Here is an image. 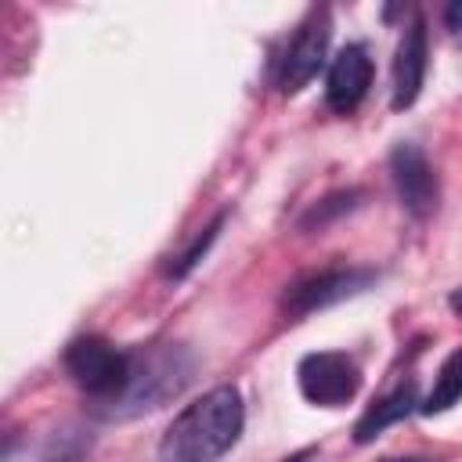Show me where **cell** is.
I'll list each match as a JSON object with an SVG mask.
<instances>
[{
    "mask_svg": "<svg viewBox=\"0 0 462 462\" xmlns=\"http://www.w3.org/2000/svg\"><path fill=\"white\" fill-rule=\"evenodd\" d=\"M245 426V401L238 386L224 383L180 408L159 440V462H217L227 455Z\"/></svg>",
    "mask_w": 462,
    "mask_h": 462,
    "instance_id": "1",
    "label": "cell"
},
{
    "mask_svg": "<svg viewBox=\"0 0 462 462\" xmlns=\"http://www.w3.org/2000/svg\"><path fill=\"white\" fill-rule=\"evenodd\" d=\"M354 199H361V191H336V195H328L325 202H318V206L303 217V227H325L332 217H339V213L354 209V206H357Z\"/></svg>",
    "mask_w": 462,
    "mask_h": 462,
    "instance_id": "13",
    "label": "cell"
},
{
    "mask_svg": "<svg viewBox=\"0 0 462 462\" xmlns=\"http://www.w3.org/2000/svg\"><path fill=\"white\" fill-rule=\"evenodd\" d=\"M296 383L310 404L339 408V404L354 401V393L361 390V368L343 350H314L300 361Z\"/></svg>",
    "mask_w": 462,
    "mask_h": 462,
    "instance_id": "5",
    "label": "cell"
},
{
    "mask_svg": "<svg viewBox=\"0 0 462 462\" xmlns=\"http://www.w3.org/2000/svg\"><path fill=\"white\" fill-rule=\"evenodd\" d=\"M444 25H448V29H451V36L462 43V0L448 4V11H444Z\"/></svg>",
    "mask_w": 462,
    "mask_h": 462,
    "instance_id": "14",
    "label": "cell"
},
{
    "mask_svg": "<svg viewBox=\"0 0 462 462\" xmlns=\"http://www.w3.org/2000/svg\"><path fill=\"white\" fill-rule=\"evenodd\" d=\"M191 354L184 346H155L148 354L130 357V379L126 390L108 404L112 419H130L141 411L159 408L162 401L177 397L191 379Z\"/></svg>",
    "mask_w": 462,
    "mask_h": 462,
    "instance_id": "2",
    "label": "cell"
},
{
    "mask_svg": "<svg viewBox=\"0 0 462 462\" xmlns=\"http://www.w3.org/2000/svg\"><path fill=\"white\" fill-rule=\"evenodd\" d=\"M379 274L372 267H325V271H310L303 278H296L285 296H282V310L289 318H303L314 314L321 307H332L346 296L365 292Z\"/></svg>",
    "mask_w": 462,
    "mask_h": 462,
    "instance_id": "4",
    "label": "cell"
},
{
    "mask_svg": "<svg viewBox=\"0 0 462 462\" xmlns=\"http://www.w3.org/2000/svg\"><path fill=\"white\" fill-rule=\"evenodd\" d=\"M65 368L76 379V386L101 404H112L130 379V354L116 350L101 336H79L65 346Z\"/></svg>",
    "mask_w": 462,
    "mask_h": 462,
    "instance_id": "3",
    "label": "cell"
},
{
    "mask_svg": "<svg viewBox=\"0 0 462 462\" xmlns=\"http://www.w3.org/2000/svg\"><path fill=\"white\" fill-rule=\"evenodd\" d=\"M325 51H328V11H310V18L296 29V36L282 58V72H278L282 94L303 90L318 76Z\"/></svg>",
    "mask_w": 462,
    "mask_h": 462,
    "instance_id": "7",
    "label": "cell"
},
{
    "mask_svg": "<svg viewBox=\"0 0 462 462\" xmlns=\"http://www.w3.org/2000/svg\"><path fill=\"white\" fill-rule=\"evenodd\" d=\"M411 408H415V386L404 383V386H397L393 393H386L383 401H375V404L357 419V426H354V440H357V444L375 440L386 426H393L397 419H404Z\"/></svg>",
    "mask_w": 462,
    "mask_h": 462,
    "instance_id": "10",
    "label": "cell"
},
{
    "mask_svg": "<svg viewBox=\"0 0 462 462\" xmlns=\"http://www.w3.org/2000/svg\"><path fill=\"white\" fill-rule=\"evenodd\" d=\"M390 177H393L401 206L415 220H426L437 209V173H433V166H430V159L422 155L419 144L404 141L390 152Z\"/></svg>",
    "mask_w": 462,
    "mask_h": 462,
    "instance_id": "6",
    "label": "cell"
},
{
    "mask_svg": "<svg viewBox=\"0 0 462 462\" xmlns=\"http://www.w3.org/2000/svg\"><path fill=\"white\" fill-rule=\"evenodd\" d=\"M451 310L462 318V289H455V292H451Z\"/></svg>",
    "mask_w": 462,
    "mask_h": 462,
    "instance_id": "15",
    "label": "cell"
},
{
    "mask_svg": "<svg viewBox=\"0 0 462 462\" xmlns=\"http://www.w3.org/2000/svg\"><path fill=\"white\" fill-rule=\"evenodd\" d=\"M368 87H372V58L361 43H346L328 65V79H325L328 108L339 112V116L354 112L365 101Z\"/></svg>",
    "mask_w": 462,
    "mask_h": 462,
    "instance_id": "9",
    "label": "cell"
},
{
    "mask_svg": "<svg viewBox=\"0 0 462 462\" xmlns=\"http://www.w3.org/2000/svg\"><path fill=\"white\" fill-rule=\"evenodd\" d=\"M426 58H430V40H426V22L422 18H411L401 32V43L393 51V72H390V83H393V94H390V108L393 112H404L419 101L422 94V79H426Z\"/></svg>",
    "mask_w": 462,
    "mask_h": 462,
    "instance_id": "8",
    "label": "cell"
},
{
    "mask_svg": "<svg viewBox=\"0 0 462 462\" xmlns=\"http://www.w3.org/2000/svg\"><path fill=\"white\" fill-rule=\"evenodd\" d=\"M310 458V448H303V451H296L292 458H282V462H307Z\"/></svg>",
    "mask_w": 462,
    "mask_h": 462,
    "instance_id": "16",
    "label": "cell"
},
{
    "mask_svg": "<svg viewBox=\"0 0 462 462\" xmlns=\"http://www.w3.org/2000/svg\"><path fill=\"white\" fill-rule=\"evenodd\" d=\"M220 227H224V213H217V217H213V220H209L195 238H191V245H188V249L170 263V278H188V271H191V267L209 253V245L217 242V231H220Z\"/></svg>",
    "mask_w": 462,
    "mask_h": 462,
    "instance_id": "12",
    "label": "cell"
},
{
    "mask_svg": "<svg viewBox=\"0 0 462 462\" xmlns=\"http://www.w3.org/2000/svg\"><path fill=\"white\" fill-rule=\"evenodd\" d=\"M458 397H462V346L444 357V365L437 368L433 386H430V393L419 408H422V415H440L451 404H458Z\"/></svg>",
    "mask_w": 462,
    "mask_h": 462,
    "instance_id": "11",
    "label": "cell"
}]
</instances>
